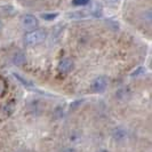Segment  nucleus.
Segmentation results:
<instances>
[{
    "mask_svg": "<svg viewBox=\"0 0 152 152\" xmlns=\"http://www.w3.org/2000/svg\"><path fill=\"white\" fill-rule=\"evenodd\" d=\"M144 73H145L144 66H138L134 72H132V75H130V76L132 77H138V76H141V75H144Z\"/></svg>",
    "mask_w": 152,
    "mask_h": 152,
    "instance_id": "1a4fd4ad",
    "label": "nucleus"
},
{
    "mask_svg": "<svg viewBox=\"0 0 152 152\" xmlns=\"http://www.w3.org/2000/svg\"><path fill=\"white\" fill-rule=\"evenodd\" d=\"M111 135H112V138L115 142H124L127 138L128 134H127V130L125 129L124 127H115L112 130Z\"/></svg>",
    "mask_w": 152,
    "mask_h": 152,
    "instance_id": "7ed1b4c3",
    "label": "nucleus"
},
{
    "mask_svg": "<svg viewBox=\"0 0 152 152\" xmlns=\"http://www.w3.org/2000/svg\"><path fill=\"white\" fill-rule=\"evenodd\" d=\"M75 68V63L71 58H63L60 63H58V70L63 72V73H69L71 72Z\"/></svg>",
    "mask_w": 152,
    "mask_h": 152,
    "instance_id": "39448f33",
    "label": "nucleus"
},
{
    "mask_svg": "<svg viewBox=\"0 0 152 152\" xmlns=\"http://www.w3.org/2000/svg\"><path fill=\"white\" fill-rule=\"evenodd\" d=\"M25 60H26V57H25V55H24L22 52H17V53H15L14 57H13V62H14V64H16V65H21V64H23V63L25 62Z\"/></svg>",
    "mask_w": 152,
    "mask_h": 152,
    "instance_id": "423d86ee",
    "label": "nucleus"
},
{
    "mask_svg": "<svg viewBox=\"0 0 152 152\" xmlns=\"http://www.w3.org/2000/svg\"><path fill=\"white\" fill-rule=\"evenodd\" d=\"M46 37H47V34L44 30H33L25 34L24 41H25L26 45L29 46L39 45L45 40Z\"/></svg>",
    "mask_w": 152,
    "mask_h": 152,
    "instance_id": "f257e3e1",
    "label": "nucleus"
},
{
    "mask_svg": "<svg viewBox=\"0 0 152 152\" xmlns=\"http://www.w3.org/2000/svg\"><path fill=\"white\" fill-rule=\"evenodd\" d=\"M107 86V80L105 77L99 76L97 78H95L91 83V91L95 93H102L105 91Z\"/></svg>",
    "mask_w": 152,
    "mask_h": 152,
    "instance_id": "f03ea898",
    "label": "nucleus"
},
{
    "mask_svg": "<svg viewBox=\"0 0 152 152\" xmlns=\"http://www.w3.org/2000/svg\"><path fill=\"white\" fill-rule=\"evenodd\" d=\"M63 152H77L76 149H73V148H66V149H64Z\"/></svg>",
    "mask_w": 152,
    "mask_h": 152,
    "instance_id": "9b49d317",
    "label": "nucleus"
},
{
    "mask_svg": "<svg viewBox=\"0 0 152 152\" xmlns=\"http://www.w3.org/2000/svg\"><path fill=\"white\" fill-rule=\"evenodd\" d=\"M13 76L15 77L16 79H17V80H18V81H20V83H21V84H22L25 88H31V87H33L32 83H30V81H29V80H26V79H24V78L20 76L18 73H14Z\"/></svg>",
    "mask_w": 152,
    "mask_h": 152,
    "instance_id": "0eeeda50",
    "label": "nucleus"
},
{
    "mask_svg": "<svg viewBox=\"0 0 152 152\" xmlns=\"http://www.w3.org/2000/svg\"><path fill=\"white\" fill-rule=\"evenodd\" d=\"M97 152H109L107 150H104V149H102V150H99Z\"/></svg>",
    "mask_w": 152,
    "mask_h": 152,
    "instance_id": "f8f14e48",
    "label": "nucleus"
},
{
    "mask_svg": "<svg viewBox=\"0 0 152 152\" xmlns=\"http://www.w3.org/2000/svg\"><path fill=\"white\" fill-rule=\"evenodd\" d=\"M1 29H2V22L0 21V30H1Z\"/></svg>",
    "mask_w": 152,
    "mask_h": 152,
    "instance_id": "ddd939ff",
    "label": "nucleus"
},
{
    "mask_svg": "<svg viewBox=\"0 0 152 152\" xmlns=\"http://www.w3.org/2000/svg\"><path fill=\"white\" fill-rule=\"evenodd\" d=\"M22 25L26 29H34L38 25V18L36 16L28 14V15L23 16Z\"/></svg>",
    "mask_w": 152,
    "mask_h": 152,
    "instance_id": "20e7f679",
    "label": "nucleus"
},
{
    "mask_svg": "<svg viewBox=\"0 0 152 152\" xmlns=\"http://www.w3.org/2000/svg\"><path fill=\"white\" fill-rule=\"evenodd\" d=\"M89 1L91 0H72V5L77 6V7H79V6H86V5L89 4Z\"/></svg>",
    "mask_w": 152,
    "mask_h": 152,
    "instance_id": "9d476101",
    "label": "nucleus"
},
{
    "mask_svg": "<svg viewBox=\"0 0 152 152\" xmlns=\"http://www.w3.org/2000/svg\"><path fill=\"white\" fill-rule=\"evenodd\" d=\"M57 15H58L57 13H45V14L41 15V17L46 21H53L54 18L57 17Z\"/></svg>",
    "mask_w": 152,
    "mask_h": 152,
    "instance_id": "6e6552de",
    "label": "nucleus"
}]
</instances>
